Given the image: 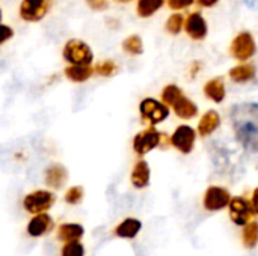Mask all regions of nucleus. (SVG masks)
Masks as SVG:
<instances>
[{"mask_svg": "<svg viewBox=\"0 0 258 256\" xmlns=\"http://www.w3.org/2000/svg\"><path fill=\"white\" fill-rule=\"evenodd\" d=\"M150 166L145 160H139L130 175V181L135 189H144L150 184Z\"/></svg>", "mask_w": 258, "mask_h": 256, "instance_id": "nucleus-16", "label": "nucleus"}, {"mask_svg": "<svg viewBox=\"0 0 258 256\" xmlns=\"http://www.w3.org/2000/svg\"><path fill=\"white\" fill-rule=\"evenodd\" d=\"M56 202V195L50 190H33L27 193L23 198V208L26 213L36 216V214H44L48 210L53 208Z\"/></svg>", "mask_w": 258, "mask_h": 256, "instance_id": "nucleus-3", "label": "nucleus"}, {"mask_svg": "<svg viewBox=\"0 0 258 256\" xmlns=\"http://www.w3.org/2000/svg\"><path fill=\"white\" fill-rule=\"evenodd\" d=\"M230 193L225 189L221 187H210L204 198V207L210 211L222 210L230 204Z\"/></svg>", "mask_w": 258, "mask_h": 256, "instance_id": "nucleus-12", "label": "nucleus"}, {"mask_svg": "<svg viewBox=\"0 0 258 256\" xmlns=\"http://www.w3.org/2000/svg\"><path fill=\"white\" fill-rule=\"evenodd\" d=\"M116 2H121V3H127V2H132V0H116Z\"/></svg>", "mask_w": 258, "mask_h": 256, "instance_id": "nucleus-34", "label": "nucleus"}, {"mask_svg": "<svg viewBox=\"0 0 258 256\" xmlns=\"http://www.w3.org/2000/svg\"><path fill=\"white\" fill-rule=\"evenodd\" d=\"M63 74L73 83H83L92 77L94 68L91 65H68Z\"/></svg>", "mask_w": 258, "mask_h": 256, "instance_id": "nucleus-17", "label": "nucleus"}, {"mask_svg": "<svg viewBox=\"0 0 258 256\" xmlns=\"http://www.w3.org/2000/svg\"><path fill=\"white\" fill-rule=\"evenodd\" d=\"M243 243L246 247H255L258 243V225L257 223H248L243 231Z\"/></svg>", "mask_w": 258, "mask_h": 256, "instance_id": "nucleus-27", "label": "nucleus"}, {"mask_svg": "<svg viewBox=\"0 0 258 256\" xmlns=\"http://www.w3.org/2000/svg\"><path fill=\"white\" fill-rule=\"evenodd\" d=\"M86 5L94 11H104L107 8V0H86Z\"/></svg>", "mask_w": 258, "mask_h": 256, "instance_id": "nucleus-30", "label": "nucleus"}, {"mask_svg": "<svg viewBox=\"0 0 258 256\" xmlns=\"http://www.w3.org/2000/svg\"><path fill=\"white\" fill-rule=\"evenodd\" d=\"M162 98L163 103L172 106L175 113L183 119H190L197 115V106L190 100H187L175 84L166 86L162 92Z\"/></svg>", "mask_w": 258, "mask_h": 256, "instance_id": "nucleus-2", "label": "nucleus"}, {"mask_svg": "<svg viewBox=\"0 0 258 256\" xmlns=\"http://www.w3.org/2000/svg\"><path fill=\"white\" fill-rule=\"evenodd\" d=\"M118 65L110 60V59H106V60H100L95 66H94V72L100 77H112L118 72Z\"/></svg>", "mask_w": 258, "mask_h": 256, "instance_id": "nucleus-24", "label": "nucleus"}, {"mask_svg": "<svg viewBox=\"0 0 258 256\" xmlns=\"http://www.w3.org/2000/svg\"><path fill=\"white\" fill-rule=\"evenodd\" d=\"M0 20H2V11H0Z\"/></svg>", "mask_w": 258, "mask_h": 256, "instance_id": "nucleus-35", "label": "nucleus"}, {"mask_svg": "<svg viewBox=\"0 0 258 256\" xmlns=\"http://www.w3.org/2000/svg\"><path fill=\"white\" fill-rule=\"evenodd\" d=\"M14 36V30L6 26V24H0V45L6 41H9Z\"/></svg>", "mask_w": 258, "mask_h": 256, "instance_id": "nucleus-29", "label": "nucleus"}, {"mask_svg": "<svg viewBox=\"0 0 258 256\" xmlns=\"http://www.w3.org/2000/svg\"><path fill=\"white\" fill-rule=\"evenodd\" d=\"M172 145L181 151L183 154H187L192 151L194 143H195V131L187 127V125H181L175 130V133L172 134Z\"/></svg>", "mask_w": 258, "mask_h": 256, "instance_id": "nucleus-13", "label": "nucleus"}, {"mask_svg": "<svg viewBox=\"0 0 258 256\" xmlns=\"http://www.w3.org/2000/svg\"><path fill=\"white\" fill-rule=\"evenodd\" d=\"M231 51H233V54H234L236 59H239V60H248L255 53V42H254L252 36L249 33H246V32L240 33L233 41Z\"/></svg>", "mask_w": 258, "mask_h": 256, "instance_id": "nucleus-11", "label": "nucleus"}, {"mask_svg": "<svg viewBox=\"0 0 258 256\" xmlns=\"http://www.w3.org/2000/svg\"><path fill=\"white\" fill-rule=\"evenodd\" d=\"M122 50L127 53V54H132V56H139L144 53V44H142V39L141 36L138 35H130L127 36L124 41H122Z\"/></svg>", "mask_w": 258, "mask_h": 256, "instance_id": "nucleus-21", "label": "nucleus"}, {"mask_svg": "<svg viewBox=\"0 0 258 256\" xmlns=\"http://www.w3.org/2000/svg\"><path fill=\"white\" fill-rule=\"evenodd\" d=\"M44 181L45 184L53 189V190H59L60 187H63L68 181V170L63 164L60 163H53L50 164L45 170H44Z\"/></svg>", "mask_w": 258, "mask_h": 256, "instance_id": "nucleus-10", "label": "nucleus"}, {"mask_svg": "<svg viewBox=\"0 0 258 256\" xmlns=\"http://www.w3.org/2000/svg\"><path fill=\"white\" fill-rule=\"evenodd\" d=\"M206 95L212 100H215L216 103H221L225 97V86H224V81L221 78H215V80H210L207 84H206Z\"/></svg>", "mask_w": 258, "mask_h": 256, "instance_id": "nucleus-20", "label": "nucleus"}, {"mask_svg": "<svg viewBox=\"0 0 258 256\" xmlns=\"http://www.w3.org/2000/svg\"><path fill=\"white\" fill-rule=\"evenodd\" d=\"M230 75L237 83H245L255 75V68L252 65H240L230 71Z\"/></svg>", "mask_w": 258, "mask_h": 256, "instance_id": "nucleus-22", "label": "nucleus"}, {"mask_svg": "<svg viewBox=\"0 0 258 256\" xmlns=\"http://www.w3.org/2000/svg\"><path fill=\"white\" fill-rule=\"evenodd\" d=\"M142 229V222L135 219V217H127L122 222H119L115 229L113 234L118 238H124V240H133Z\"/></svg>", "mask_w": 258, "mask_h": 256, "instance_id": "nucleus-15", "label": "nucleus"}, {"mask_svg": "<svg viewBox=\"0 0 258 256\" xmlns=\"http://www.w3.org/2000/svg\"><path fill=\"white\" fill-rule=\"evenodd\" d=\"M181 26H183V17L180 14H175L172 17H169L168 23H166V30L169 33H178L181 30Z\"/></svg>", "mask_w": 258, "mask_h": 256, "instance_id": "nucleus-28", "label": "nucleus"}, {"mask_svg": "<svg viewBox=\"0 0 258 256\" xmlns=\"http://www.w3.org/2000/svg\"><path fill=\"white\" fill-rule=\"evenodd\" d=\"M63 59L70 65H91L94 60V53L91 47L82 39H70L62 50Z\"/></svg>", "mask_w": 258, "mask_h": 256, "instance_id": "nucleus-4", "label": "nucleus"}, {"mask_svg": "<svg viewBox=\"0 0 258 256\" xmlns=\"http://www.w3.org/2000/svg\"><path fill=\"white\" fill-rule=\"evenodd\" d=\"M85 237V228L80 223H62L56 231V238L62 243L82 241Z\"/></svg>", "mask_w": 258, "mask_h": 256, "instance_id": "nucleus-14", "label": "nucleus"}, {"mask_svg": "<svg viewBox=\"0 0 258 256\" xmlns=\"http://www.w3.org/2000/svg\"><path fill=\"white\" fill-rule=\"evenodd\" d=\"M219 122H221V118L215 110L207 112L200 121V127H198L200 134L201 136H209L210 133H213L219 127Z\"/></svg>", "mask_w": 258, "mask_h": 256, "instance_id": "nucleus-19", "label": "nucleus"}, {"mask_svg": "<svg viewBox=\"0 0 258 256\" xmlns=\"http://www.w3.org/2000/svg\"><path fill=\"white\" fill-rule=\"evenodd\" d=\"M83 198H85V189H83L82 186H73V187H70V189L67 190V193L63 195L65 204L73 205V207L82 204Z\"/></svg>", "mask_w": 258, "mask_h": 256, "instance_id": "nucleus-25", "label": "nucleus"}, {"mask_svg": "<svg viewBox=\"0 0 258 256\" xmlns=\"http://www.w3.org/2000/svg\"><path fill=\"white\" fill-rule=\"evenodd\" d=\"M252 205H254L252 208L255 210V213L258 214V189L255 190V192H254V198H252Z\"/></svg>", "mask_w": 258, "mask_h": 256, "instance_id": "nucleus-32", "label": "nucleus"}, {"mask_svg": "<svg viewBox=\"0 0 258 256\" xmlns=\"http://www.w3.org/2000/svg\"><path fill=\"white\" fill-rule=\"evenodd\" d=\"M160 143V133L154 128L144 130L138 133L133 139V149L138 155H145Z\"/></svg>", "mask_w": 258, "mask_h": 256, "instance_id": "nucleus-7", "label": "nucleus"}, {"mask_svg": "<svg viewBox=\"0 0 258 256\" xmlns=\"http://www.w3.org/2000/svg\"><path fill=\"white\" fill-rule=\"evenodd\" d=\"M186 30L194 39H203L207 35V24L200 14H192L186 21Z\"/></svg>", "mask_w": 258, "mask_h": 256, "instance_id": "nucleus-18", "label": "nucleus"}, {"mask_svg": "<svg viewBox=\"0 0 258 256\" xmlns=\"http://www.w3.org/2000/svg\"><path fill=\"white\" fill-rule=\"evenodd\" d=\"M194 0H169V6L172 9H181V8H186L192 3Z\"/></svg>", "mask_w": 258, "mask_h": 256, "instance_id": "nucleus-31", "label": "nucleus"}, {"mask_svg": "<svg viewBox=\"0 0 258 256\" xmlns=\"http://www.w3.org/2000/svg\"><path fill=\"white\" fill-rule=\"evenodd\" d=\"M163 0H139L138 2V15L139 17H151L156 11L160 9Z\"/></svg>", "mask_w": 258, "mask_h": 256, "instance_id": "nucleus-23", "label": "nucleus"}, {"mask_svg": "<svg viewBox=\"0 0 258 256\" xmlns=\"http://www.w3.org/2000/svg\"><path fill=\"white\" fill-rule=\"evenodd\" d=\"M139 112H141L142 119L151 122L153 125L160 124L169 115L168 107L163 103H160V101H157L154 98H145V100H142L141 104H139Z\"/></svg>", "mask_w": 258, "mask_h": 256, "instance_id": "nucleus-5", "label": "nucleus"}, {"mask_svg": "<svg viewBox=\"0 0 258 256\" xmlns=\"http://www.w3.org/2000/svg\"><path fill=\"white\" fill-rule=\"evenodd\" d=\"M231 122L242 146L249 152H258V104L243 103L234 106Z\"/></svg>", "mask_w": 258, "mask_h": 256, "instance_id": "nucleus-1", "label": "nucleus"}, {"mask_svg": "<svg viewBox=\"0 0 258 256\" xmlns=\"http://www.w3.org/2000/svg\"><path fill=\"white\" fill-rule=\"evenodd\" d=\"M53 229H54V222H53L51 216L47 213L32 216V219L29 220V223L26 226V232L32 238H41V237L50 234Z\"/></svg>", "mask_w": 258, "mask_h": 256, "instance_id": "nucleus-8", "label": "nucleus"}, {"mask_svg": "<svg viewBox=\"0 0 258 256\" xmlns=\"http://www.w3.org/2000/svg\"><path fill=\"white\" fill-rule=\"evenodd\" d=\"M230 214L236 225H248V222L252 219V207L251 204L243 198H234L230 201Z\"/></svg>", "mask_w": 258, "mask_h": 256, "instance_id": "nucleus-9", "label": "nucleus"}, {"mask_svg": "<svg viewBox=\"0 0 258 256\" xmlns=\"http://www.w3.org/2000/svg\"><path fill=\"white\" fill-rule=\"evenodd\" d=\"M200 2V5H203V6H212V5H215L218 0H198Z\"/></svg>", "mask_w": 258, "mask_h": 256, "instance_id": "nucleus-33", "label": "nucleus"}, {"mask_svg": "<svg viewBox=\"0 0 258 256\" xmlns=\"http://www.w3.org/2000/svg\"><path fill=\"white\" fill-rule=\"evenodd\" d=\"M86 250L82 241H71V243H63L60 247V256H85Z\"/></svg>", "mask_w": 258, "mask_h": 256, "instance_id": "nucleus-26", "label": "nucleus"}, {"mask_svg": "<svg viewBox=\"0 0 258 256\" xmlns=\"http://www.w3.org/2000/svg\"><path fill=\"white\" fill-rule=\"evenodd\" d=\"M48 0H23L20 5V17L26 21H41L48 12Z\"/></svg>", "mask_w": 258, "mask_h": 256, "instance_id": "nucleus-6", "label": "nucleus"}]
</instances>
